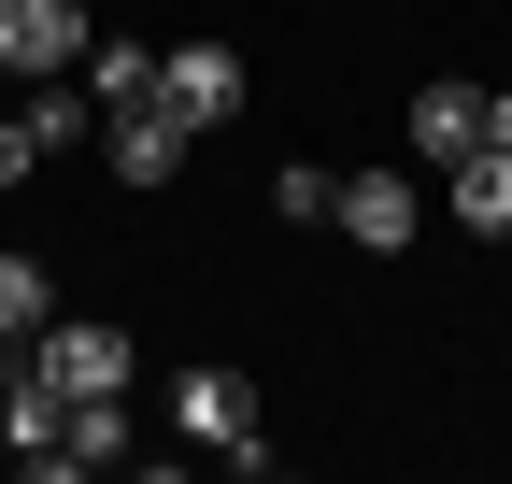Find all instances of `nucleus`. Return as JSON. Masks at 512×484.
I'll use <instances>...</instances> for the list:
<instances>
[{
    "label": "nucleus",
    "instance_id": "f257e3e1",
    "mask_svg": "<svg viewBox=\"0 0 512 484\" xmlns=\"http://www.w3.org/2000/svg\"><path fill=\"white\" fill-rule=\"evenodd\" d=\"M171 428L200 442V456H228V470H271V442H256V385L228 371V356H200V371L171 385Z\"/></svg>",
    "mask_w": 512,
    "mask_h": 484
},
{
    "label": "nucleus",
    "instance_id": "f03ea898",
    "mask_svg": "<svg viewBox=\"0 0 512 484\" xmlns=\"http://www.w3.org/2000/svg\"><path fill=\"white\" fill-rule=\"evenodd\" d=\"M185 143H200V129H185L171 100H114V114H100V157H114V186H143V200H157V186H185Z\"/></svg>",
    "mask_w": 512,
    "mask_h": 484
},
{
    "label": "nucleus",
    "instance_id": "7ed1b4c3",
    "mask_svg": "<svg viewBox=\"0 0 512 484\" xmlns=\"http://www.w3.org/2000/svg\"><path fill=\"white\" fill-rule=\"evenodd\" d=\"M0 72H15V86L86 72V0H0Z\"/></svg>",
    "mask_w": 512,
    "mask_h": 484
},
{
    "label": "nucleus",
    "instance_id": "20e7f679",
    "mask_svg": "<svg viewBox=\"0 0 512 484\" xmlns=\"http://www.w3.org/2000/svg\"><path fill=\"white\" fill-rule=\"evenodd\" d=\"M0 456H15L29 484H43V470H72V399H57L29 356H15V385H0Z\"/></svg>",
    "mask_w": 512,
    "mask_h": 484
},
{
    "label": "nucleus",
    "instance_id": "39448f33",
    "mask_svg": "<svg viewBox=\"0 0 512 484\" xmlns=\"http://www.w3.org/2000/svg\"><path fill=\"white\" fill-rule=\"evenodd\" d=\"M328 228H356L370 257H399V242L427 228V186H413V171H384V157H370V171H342V200H328Z\"/></svg>",
    "mask_w": 512,
    "mask_h": 484
},
{
    "label": "nucleus",
    "instance_id": "423d86ee",
    "mask_svg": "<svg viewBox=\"0 0 512 484\" xmlns=\"http://www.w3.org/2000/svg\"><path fill=\"white\" fill-rule=\"evenodd\" d=\"M29 371H43L57 399H128V328H57V314H43Z\"/></svg>",
    "mask_w": 512,
    "mask_h": 484
},
{
    "label": "nucleus",
    "instance_id": "0eeeda50",
    "mask_svg": "<svg viewBox=\"0 0 512 484\" xmlns=\"http://www.w3.org/2000/svg\"><path fill=\"white\" fill-rule=\"evenodd\" d=\"M157 100L185 114V129H228V114H242V57L228 43H171L157 57Z\"/></svg>",
    "mask_w": 512,
    "mask_h": 484
},
{
    "label": "nucleus",
    "instance_id": "6e6552de",
    "mask_svg": "<svg viewBox=\"0 0 512 484\" xmlns=\"http://www.w3.org/2000/svg\"><path fill=\"white\" fill-rule=\"evenodd\" d=\"M399 129H413L427 171H456V157L484 143V86H413V100H399Z\"/></svg>",
    "mask_w": 512,
    "mask_h": 484
},
{
    "label": "nucleus",
    "instance_id": "1a4fd4ad",
    "mask_svg": "<svg viewBox=\"0 0 512 484\" xmlns=\"http://www.w3.org/2000/svg\"><path fill=\"white\" fill-rule=\"evenodd\" d=\"M441 214H456L470 242H512V157H498V143H470L456 171H441Z\"/></svg>",
    "mask_w": 512,
    "mask_h": 484
},
{
    "label": "nucleus",
    "instance_id": "9d476101",
    "mask_svg": "<svg viewBox=\"0 0 512 484\" xmlns=\"http://www.w3.org/2000/svg\"><path fill=\"white\" fill-rule=\"evenodd\" d=\"M43 314H57V285H43V257H0V342H43Z\"/></svg>",
    "mask_w": 512,
    "mask_h": 484
},
{
    "label": "nucleus",
    "instance_id": "9b49d317",
    "mask_svg": "<svg viewBox=\"0 0 512 484\" xmlns=\"http://www.w3.org/2000/svg\"><path fill=\"white\" fill-rule=\"evenodd\" d=\"M86 100H100V114H114V100H157V57H143V43H100V29H86Z\"/></svg>",
    "mask_w": 512,
    "mask_h": 484
},
{
    "label": "nucleus",
    "instance_id": "f8f14e48",
    "mask_svg": "<svg viewBox=\"0 0 512 484\" xmlns=\"http://www.w3.org/2000/svg\"><path fill=\"white\" fill-rule=\"evenodd\" d=\"M72 470H128V399H72Z\"/></svg>",
    "mask_w": 512,
    "mask_h": 484
},
{
    "label": "nucleus",
    "instance_id": "ddd939ff",
    "mask_svg": "<svg viewBox=\"0 0 512 484\" xmlns=\"http://www.w3.org/2000/svg\"><path fill=\"white\" fill-rule=\"evenodd\" d=\"M328 200H342V171H313V157L271 171V214H285V228H328Z\"/></svg>",
    "mask_w": 512,
    "mask_h": 484
},
{
    "label": "nucleus",
    "instance_id": "4468645a",
    "mask_svg": "<svg viewBox=\"0 0 512 484\" xmlns=\"http://www.w3.org/2000/svg\"><path fill=\"white\" fill-rule=\"evenodd\" d=\"M29 157H43V143H29V114H0V186H29Z\"/></svg>",
    "mask_w": 512,
    "mask_h": 484
},
{
    "label": "nucleus",
    "instance_id": "2eb2a0df",
    "mask_svg": "<svg viewBox=\"0 0 512 484\" xmlns=\"http://www.w3.org/2000/svg\"><path fill=\"white\" fill-rule=\"evenodd\" d=\"M484 143H498V157H512V86H498V100H484Z\"/></svg>",
    "mask_w": 512,
    "mask_h": 484
}]
</instances>
